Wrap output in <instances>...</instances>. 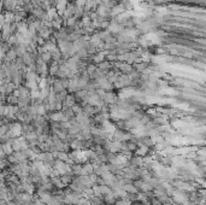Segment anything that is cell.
Instances as JSON below:
<instances>
[{
  "mask_svg": "<svg viewBox=\"0 0 206 205\" xmlns=\"http://www.w3.org/2000/svg\"><path fill=\"white\" fill-rule=\"evenodd\" d=\"M117 99H118L117 94H116L113 91H110V92H106L105 93L104 98H102V101H104L106 105H113V104H116Z\"/></svg>",
  "mask_w": 206,
  "mask_h": 205,
  "instance_id": "6da1fadb",
  "label": "cell"
},
{
  "mask_svg": "<svg viewBox=\"0 0 206 205\" xmlns=\"http://www.w3.org/2000/svg\"><path fill=\"white\" fill-rule=\"evenodd\" d=\"M148 151H149V147H147L145 145H140V147H137V150L135 151V153L137 155V157L145 158L148 155Z\"/></svg>",
  "mask_w": 206,
  "mask_h": 205,
  "instance_id": "7a4b0ae2",
  "label": "cell"
},
{
  "mask_svg": "<svg viewBox=\"0 0 206 205\" xmlns=\"http://www.w3.org/2000/svg\"><path fill=\"white\" fill-rule=\"evenodd\" d=\"M132 67H133V69H134V70H136L137 72H142V71H145V70L148 68V63H145V62L134 63Z\"/></svg>",
  "mask_w": 206,
  "mask_h": 205,
  "instance_id": "3957f363",
  "label": "cell"
},
{
  "mask_svg": "<svg viewBox=\"0 0 206 205\" xmlns=\"http://www.w3.org/2000/svg\"><path fill=\"white\" fill-rule=\"evenodd\" d=\"M51 87H52V89L56 93H60L62 91H64V87L62 85V80H59V79H54V81H53V83Z\"/></svg>",
  "mask_w": 206,
  "mask_h": 205,
  "instance_id": "277c9868",
  "label": "cell"
},
{
  "mask_svg": "<svg viewBox=\"0 0 206 205\" xmlns=\"http://www.w3.org/2000/svg\"><path fill=\"white\" fill-rule=\"evenodd\" d=\"M122 188L125 191V192H128V193H130V194H136L137 192H139V189L133 185V183H125V185H122Z\"/></svg>",
  "mask_w": 206,
  "mask_h": 205,
  "instance_id": "5b68a950",
  "label": "cell"
},
{
  "mask_svg": "<svg viewBox=\"0 0 206 205\" xmlns=\"http://www.w3.org/2000/svg\"><path fill=\"white\" fill-rule=\"evenodd\" d=\"M91 60L97 65V64H99V63H101V62L105 60V56L102 54V52H97L95 54L91 56Z\"/></svg>",
  "mask_w": 206,
  "mask_h": 205,
  "instance_id": "8992f818",
  "label": "cell"
},
{
  "mask_svg": "<svg viewBox=\"0 0 206 205\" xmlns=\"http://www.w3.org/2000/svg\"><path fill=\"white\" fill-rule=\"evenodd\" d=\"M69 146H70V148L74 151V150H81L82 147H83V145H82V141L81 140H77V139H74L72 141H70L69 143Z\"/></svg>",
  "mask_w": 206,
  "mask_h": 205,
  "instance_id": "52a82bcc",
  "label": "cell"
},
{
  "mask_svg": "<svg viewBox=\"0 0 206 205\" xmlns=\"http://www.w3.org/2000/svg\"><path fill=\"white\" fill-rule=\"evenodd\" d=\"M63 24H64V21H63V18L59 16V17H57L56 19L52 21V28H53L54 30H59V29L62 28Z\"/></svg>",
  "mask_w": 206,
  "mask_h": 205,
  "instance_id": "ba28073f",
  "label": "cell"
},
{
  "mask_svg": "<svg viewBox=\"0 0 206 205\" xmlns=\"http://www.w3.org/2000/svg\"><path fill=\"white\" fill-rule=\"evenodd\" d=\"M97 67L101 70H104V71H109L111 68H112V63L107 62V60H104V62H101L99 64H97Z\"/></svg>",
  "mask_w": 206,
  "mask_h": 205,
  "instance_id": "9c48e42d",
  "label": "cell"
},
{
  "mask_svg": "<svg viewBox=\"0 0 206 205\" xmlns=\"http://www.w3.org/2000/svg\"><path fill=\"white\" fill-rule=\"evenodd\" d=\"M39 56H40V58L42 59V62H44V63H46V64H48V63L52 62V54H51V52H48V51H46V52L40 53Z\"/></svg>",
  "mask_w": 206,
  "mask_h": 205,
  "instance_id": "30bf717a",
  "label": "cell"
},
{
  "mask_svg": "<svg viewBox=\"0 0 206 205\" xmlns=\"http://www.w3.org/2000/svg\"><path fill=\"white\" fill-rule=\"evenodd\" d=\"M125 146L128 152H135L139 147V145L136 144V141H125Z\"/></svg>",
  "mask_w": 206,
  "mask_h": 205,
  "instance_id": "8fae6325",
  "label": "cell"
},
{
  "mask_svg": "<svg viewBox=\"0 0 206 205\" xmlns=\"http://www.w3.org/2000/svg\"><path fill=\"white\" fill-rule=\"evenodd\" d=\"M130 164L133 165V168H137L144 164V159L141 157H135V158H130Z\"/></svg>",
  "mask_w": 206,
  "mask_h": 205,
  "instance_id": "7c38bea8",
  "label": "cell"
},
{
  "mask_svg": "<svg viewBox=\"0 0 206 205\" xmlns=\"http://www.w3.org/2000/svg\"><path fill=\"white\" fill-rule=\"evenodd\" d=\"M116 201H117V198L113 196L112 192H111L110 194H106V196H105V203H106L107 205H113Z\"/></svg>",
  "mask_w": 206,
  "mask_h": 205,
  "instance_id": "4fadbf2b",
  "label": "cell"
},
{
  "mask_svg": "<svg viewBox=\"0 0 206 205\" xmlns=\"http://www.w3.org/2000/svg\"><path fill=\"white\" fill-rule=\"evenodd\" d=\"M71 110H72V112H74L75 115L83 112V108H82V105H81V104H77V102H75V104L71 106Z\"/></svg>",
  "mask_w": 206,
  "mask_h": 205,
  "instance_id": "5bb4252c",
  "label": "cell"
},
{
  "mask_svg": "<svg viewBox=\"0 0 206 205\" xmlns=\"http://www.w3.org/2000/svg\"><path fill=\"white\" fill-rule=\"evenodd\" d=\"M95 69H97V65H95V64H88V65L86 67V72H87L89 76H91V75L95 71Z\"/></svg>",
  "mask_w": 206,
  "mask_h": 205,
  "instance_id": "9a60e30c",
  "label": "cell"
},
{
  "mask_svg": "<svg viewBox=\"0 0 206 205\" xmlns=\"http://www.w3.org/2000/svg\"><path fill=\"white\" fill-rule=\"evenodd\" d=\"M17 100H18V98L17 97H15V95H10L9 98H7V102H9V105H17Z\"/></svg>",
  "mask_w": 206,
  "mask_h": 205,
  "instance_id": "2e32d148",
  "label": "cell"
},
{
  "mask_svg": "<svg viewBox=\"0 0 206 205\" xmlns=\"http://www.w3.org/2000/svg\"><path fill=\"white\" fill-rule=\"evenodd\" d=\"M129 59V52H127L124 54H117V60L119 62H127Z\"/></svg>",
  "mask_w": 206,
  "mask_h": 205,
  "instance_id": "e0dca14e",
  "label": "cell"
},
{
  "mask_svg": "<svg viewBox=\"0 0 206 205\" xmlns=\"http://www.w3.org/2000/svg\"><path fill=\"white\" fill-rule=\"evenodd\" d=\"M75 5H76L77 7H84L86 0H75Z\"/></svg>",
  "mask_w": 206,
  "mask_h": 205,
  "instance_id": "ac0fdd59",
  "label": "cell"
}]
</instances>
